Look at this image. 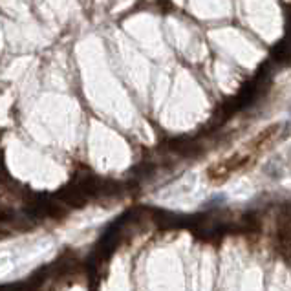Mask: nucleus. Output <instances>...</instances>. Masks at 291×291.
Returning <instances> with one entry per match:
<instances>
[{"instance_id": "1", "label": "nucleus", "mask_w": 291, "mask_h": 291, "mask_svg": "<svg viewBox=\"0 0 291 291\" xmlns=\"http://www.w3.org/2000/svg\"><path fill=\"white\" fill-rule=\"evenodd\" d=\"M57 198L62 203H66V205H70V207H83L84 203H86V200H88V196L84 194L77 185H68V187H62L61 191L57 192Z\"/></svg>"}, {"instance_id": "2", "label": "nucleus", "mask_w": 291, "mask_h": 291, "mask_svg": "<svg viewBox=\"0 0 291 291\" xmlns=\"http://www.w3.org/2000/svg\"><path fill=\"white\" fill-rule=\"evenodd\" d=\"M46 216L51 218H64L66 216V209L61 207L59 203H53V201H46Z\"/></svg>"}]
</instances>
